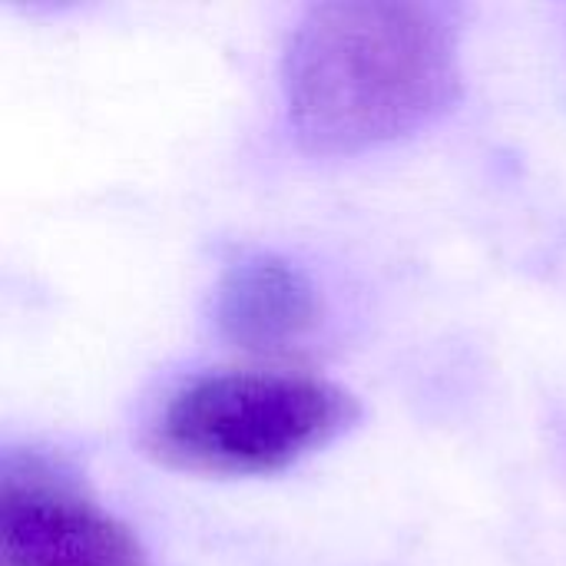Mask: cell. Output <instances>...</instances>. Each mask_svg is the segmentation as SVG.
Wrapping results in <instances>:
<instances>
[{
	"instance_id": "cell-1",
	"label": "cell",
	"mask_w": 566,
	"mask_h": 566,
	"mask_svg": "<svg viewBox=\"0 0 566 566\" xmlns=\"http://www.w3.org/2000/svg\"><path fill=\"white\" fill-rule=\"evenodd\" d=\"M458 20L444 3H312L282 53V93L295 139L342 156L411 136L461 96Z\"/></svg>"
},
{
	"instance_id": "cell-2",
	"label": "cell",
	"mask_w": 566,
	"mask_h": 566,
	"mask_svg": "<svg viewBox=\"0 0 566 566\" xmlns=\"http://www.w3.org/2000/svg\"><path fill=\"white\" fill-rule=\"evenodd\" d=\"M352 391L289 371H212L169 395L149 451L206 474H272L325 448L358 421Z\"/></svg>"
},
{
	"instance_id": "cell-3",
	"label": "cell",
	"mask_w": 566,
	"mask_h": 566,
	"mask_svg": "<svg viewBox=\"0 0 566 566\" xmlns=\"http://www.w3.org/2000/svg\"><path fill=\"white\" fill-rule=\"evenodd\" d=\"M0 566H149L139 537L33 454L0 471Z\"/></svg>"
},
{
	"instance_id": "cell-4",
	"label": "cell",
	"mask_w": 566,
	"mask_h": 566,
	"mask_svg": "<svg viewBox=\"0 0 566 566\" xmlns=\"http://www.w3.org/2000/svg\"><path fill=\"white\" fill-rule=\"evenodd\" d=\"M212 318L229 345L279 355L315 332L322 302L315 282L295 262L275 252H245L222 269Z\"/></svg>"
}]
</instances>
